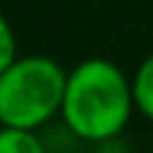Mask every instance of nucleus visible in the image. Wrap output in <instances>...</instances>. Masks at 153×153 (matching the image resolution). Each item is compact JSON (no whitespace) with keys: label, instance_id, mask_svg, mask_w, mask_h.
I'll use <instances>...</instances> for the list:
<instances>
[{"label":"nucleus","instance_id":"obj_4","mask_svg":"<svg viewBox=\"0 0 153 153\" xmlns=\"http://www.w3.org/2000/svg\"><path fill=\"white\" fill-rule=\"evenodd\" d=\"M0 153H48L40 132L0 126Z\"/></svg>","mask_w":153,"mask_h":153},{"label":"nucleus","instance_id":"obj_3","mask_svg":"<svg viewBox=\"0 0 153 153\" xmlns=\"http://www.w3.org/2000/svg\"><path fill=\"white\" fill-rule=\"evenodd\" d=\"M132 97L134 110H140L148 121H153V51L137 65L132 75Z\"/></svg>","mask_w":153,"mask_h":153},{"label":"nucleus","instance_id":"obj_6","mask_svg":"<svg viewBox=\"0 0 153 153\" xmlns=\"http://www.w3.org/2000/svg\"><path fill=\"white\" fill-rule=\"evenodd\" d=\"M75 153H94V151H86V148H81V151H75Z\"/></svg>","mask_w":153,"mask_h":153},{"label":"nucleus","instance_id":"obj_7","mask_svg":"<svg viewBox=\"0 0 153 153\" xmlns=\"http://www.w3.org/2000/svg\"><path fill=\"white\" fill-rule=\"evenodd\" d=\"M151 148H153V143H151Z\"/></svg>","mask_w":153,"mask_h":153},{"label":"nucleus","instance_id":"obj_5","mask_svg":"<svg viewBox=\"0 0 153 153\" xmlns=\"http://www.w3.org/2000/svg\"><path fill=\"white\" fill-rule=\"evenodd\" d=\"M19 56V43H16V32L11 27V22L0 13V73Z\"/></svg>","mask_w":153,"mask_h":153},{"label":"nucleus","instance_id":"obj_2","mask_svg":"<svg viewBox=\"0 0 153 153\" xmlns=\"http://www.w3.org/2000/svg\"><path fill=\"white\" fill-rule=\"evenodd\" d=\"M67 70L43 54L16 56L0 73V126L43 129L62 113Z\"/></svg>","mask_w":153,"mask_h":153},{"label":"nucleus","instance_id":"obj_1","mask_svg":"<svg viewBox=\"0 0 153 153\" xmlns=\"http://www.w3.org/2000/svg\"><path fill=\"white\" fill-rule=\"evenodd\" d=\"M134 113L132 78L110 59L91 56L67 70L59 118L83 145L121 137Z\"/></svg>","mask_w":153,"mask_h":153}]
</instances>
